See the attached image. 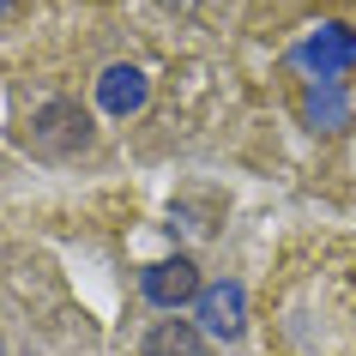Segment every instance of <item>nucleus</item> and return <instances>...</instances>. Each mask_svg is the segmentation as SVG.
<instances>
[{
    "label": "nucleus",
    "instance_id": "nucleus-1",
    "mask_svg": "<svg viewBox=\"0 0 356 356\" xmlns=\"http://www.w3.org/2000/svg\"><path fill=\"white\" fill-rule=\"evenodd\" d=\"M193 326H200L206 338H242V326H248V290L236 278L206 284V290L193 296Z\"/></svg>",
    "mask_w": 356,
    "mask_h": 356
},
{
    "label": "nucleus",
    "instance_id": "nucleus-2",
    "mask_svg": "<svg viewBox=\"0 0 356 356\" xmlns=\"http://www.w3.org/2000/svg\"><path fill=\"white\" fill-rule=\"evenodd\" d=\"M139 290H145V302L151 308H163V314H175V308H188L206 284H200V272H193V260H157V266H145V278H139Z\"/></svg>",
    "mask_w": 356,
    "mask_h": 356
},
{
    "label": "nucleus",
    "instance_id": "nucleus-3",
    "mask_svg": "<svg viewBox=\"0 0 356 356\" xmlns=\"http://www.w3.org/2000/svg\"><path fill=\"white\" fill-rule=\"evenodd\" d=\"M296 60L314 73V85H338V73L356 60V37L344 31V24H320L314 37L296 49Z\"/></svg>",
    "mask_w": 356,
    "mask_h": 356
},
{
    "label": "nucleus",
    "instance_id": "nucleus-4",
    "mask_svg": "<svg viewBox=\"0 0 356 356\" xmlns=\"http://www.w3.org/2000/svg\"><path fill=\"white\" fill-rule=\"evenodd\" d=\"M31 139H37L42 151H79L91 139V121L79 115V103H42V109L31 115Z\"/></svg>",
    "mask_w": 356,
    "mask_h": 356
},
{
    "label": "nucleus",
    "instance_id": "nucleus-5",
    "mask_svg": "<svg viewBox=\"0 0 356 356\" xmlns=\"http://www.w3.org/2000/svg\"><path fill=\"white\" fill-rule=\"evenodd\" d=\"M139 350L145 356H206V332L193 320H151V332H145Z\"/></svg>",
    "mask_w": 356,
    "mask_h": 356
},
{
    "label": "nucleus",
    "instance_id": "nucleus-6",
    "mask_svg": "<svg viewBox=\"0 0 356 356\" xmlns=\"http://www.w3.org/2000/svg\"><path fill=\"white\" fill-rule=\"evenodd\" d=\"M97 103L109 115H133L145 103V73H139V67H109V73L97 79Z\"/></svg>",
    "mask_w": 356,
    "mask_h": 356
},
{
    "label": "nucleus",
    "instance_id": "nucleus-7",
    "mask_svg": "<svg viewBox=\"0 0 356 356\" xmlns=\"http://www.w3.org/2000/svg\"><path fill=\"white\" fill-rule=\"evenodd\" d=\"M302 115H308V127H344L350 121V103H344V91L338 85H314V91L302 97Z\"/></svg>",
    "mask_w": 356,
    "mask_h": 356
},
{
    "label": "nucleus",
    "instance_id": "nucleus-8",
    "mask_svg": "<svg viewBox=\"0 0 356 356\" xmlns=\"http://www.w3.org/2000/svg\"><path fill=\"white\" fill-rule=\"evenodd\" d=\"M0 6H6V0H0Z\"/></svg>",
    "mask_w": 356,
    "mask_h": 356
}]
</instances>
